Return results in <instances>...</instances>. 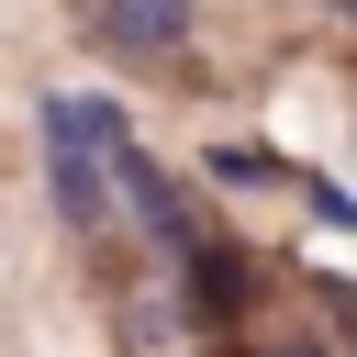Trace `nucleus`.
Wrapping results in <instances>:
<instances>
[{"label":"nucleus","mask_w":357,"mask_h":357,"mask_svg":"<svg viewBox=\"0 0 357 357\" xmlns=\"http://www.w3.org/2000/svg\"><path fill=\"white\" fill-rule=\"evenodd\" d=\"M100 167L123 178V201L145 212V234H156V245H201V201H190V190H178L145 145H123V134H112V145H100Z\"/></svg>","instance_id":"nucleus-1"},{"label":"nucleus","mask_w":357,"mask_h":357,"mask_svg":"<svg viewBox=\"0 0 357 357\" xmlns=\"http://www.w3.org/2000/svg\"><path fill=\"white\" fill-rule=\"evenodd\" d=\"M100 33L134 45V56H167V45L190 33V0H100Z\"/></svg>","instance_id":"nucleus-2"},{"label":"nucleus","mask_w":357,"mask_h":357,"mask_svg":"<svg viewBox=\"0 0 357 357\" xmlns=\"http://www.w3.org/2000/svg\"><path fill=\"white\" fill-rule=\"evenodd\" d=\"M56 145V201L78 212V223H100L112 212V167H100V145H78V134H45Z\"/></svg>","instance_id":"nucleus-3"},{"label":"nucleus","mask_w":357,"mask_h":357,"mask_svg":"<svg viewBox=\"0 0 357 357\" xmlns=\"http://www.w3.org/2000/svg\"><path fill=\"white\" fill-rule=\"evenodd\" d=\"M201 301H212V312H245V301H257V268H245L234 245H201Z\"/></svg>","instance_id":"nucleus-4"},{"label":"nucleus","mask_w":357,"mask_h":357,"mask_svg":"<svg viewBox=\"0 0 357 357\" xmlns=\"http://www.w3.org/2000/svg\"><path fill=\"white\" fill-rule=\"evenodd\" d=\"M268 357H324V346H312V335H279V346H268Z\"/></svg>","instance_id":"nucleus-5"}]
</instances>
